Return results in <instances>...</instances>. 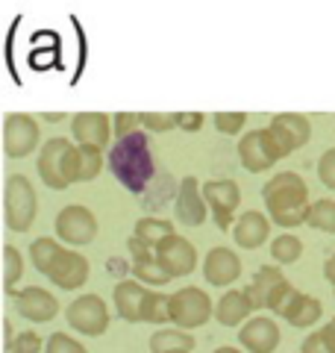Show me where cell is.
Masks as SVG:
<instances>
[{
    "label": "cell",
    "instance_id": "6da1fadb",
    "mask_svg": "<svg viewBox=\"0 0 335 353\" xmlns=\"http://www.w3.org/2000/svg\"><path fill=\"white\" fill-rule=\"evenodd\" d=\"M262 201L267 209V218L276 227H300V224H306L312 212L309 185L297 171L274 174L262 185Z\"/></svg>",
    "mask_w": 335,
    "mask_h": 353
},
{
    "label": "cell",
    "instance_id": "7a4b0ae2",
    "mask_svg": "<svg viewBox=\"0 0 335 353\" xmlns=\"http://www.w3.org/2000/svg\"><path fill=\"white\" fill-rule=\"evenodd\" d=\"M112 171L130 192H141L144 183L153 174V162L148 157V136L144 132H132L127 139H118V145L109 153Z\"/></svg>",
    "mask_w": 335,
    "mask_h": 353
},
{
    "label": "cell",
    "instance_id": "3957f363",
    "mask_svg": "<svg viewBox=\"0 0 335 353\" xmlns=\"http://www.w3.org/2000/svg\"><path fill=\"white\" fill-rule=\"evenodd\" d=\"M39 197L24 174H9L3 185V218L12 233H27L36 221Z\"/></svg>",
    "mask_w": 335,
    "mask_h": 353
},
{
    "label": "cell",
    "instance_id": "277c9868",
    "mask_svg": "<svg viewBox=\"0 0 335 353\" xmlns=\"http://www.w3.org/2000/svg\"><path fill=\"white\" fill-rule=\"evenodd\" d=\"M279 159H285V157H283V150H279V145H276L271 127L244 132V136L238 139V162L244 165V171L259 174V171L274 168Z\"/></svg>",
    "mask_w": 335,
    "mask_h": 353
},
{
    "label": "cell",
    "instance_id": "5b68a950",
    "mask_svg": "<svg viewBox=\"0 0 335 353\" xmlns=\"http://www.w3.org/2000/svg\"><path fill=\"white\" fill-rule=\"evenodd\" d=\"M56 227V239L65 241V245H74V248H83V245H92L100 233V224L94 212L83 203H71L59 209V215L53 221Z\"/></svg>",
    "mask_w": 335,
    "mask_h": 353
},
{
    "label": "cell",
    "instance_id": "8992f818",
    "mask_svg": "<svg viewBox=\"0 0 335 353\" xmlns=\"http://www.w3.org/2000/svg\"><path fill=\"white\" fill-rule=\"evenodd\" d=\"M212 297L197 289V285H185V289L171 294V324L180 330H197L212 318Z\"/></svg>",
    "mask_w": 335,
    "mask_h": 353
},
{
    "label": "cell",
    "instance_id": "52a82bcc",
    "mask_svg": "<svg viewBox=\"0 0 335 353\" xmlns=\"http://www.w3.org/2000/svg\"><path fill=\"white\" fill-rule=\"evenodd\" d=\"M65 321L83 336H103L109 330V306L97 294H80L65 309Z\"/></svg>",
    "mask_w": 335,
    "mask_h": 353
},
{
    "label": "cell",
    "instance_id": "ba28073f",
    "mask_svg": "<svg viewBox=\"0 0 335 353\" xmlns=\"http://www.w3.org/2000/svg\"><path fill=\"white\" fill-rule=\"evenodd\" d=\"M39 148V121L27 112H9L3 118V153L9 159H24Z\"/></svg>",
    "mask_w": 335,
    "mask_h": 353
},
{
    "label": "cell",
    "instance_id": "9c48e42d",
    "mask_svg": "<svg viewBox=\"0 0 335 353\" xmlns=\"http://www.w3.org/2000/svg\"><path fill=\"white\" fill-rule=\"evenodd\" d=\"M203 197L212 209V218L221 230H232L236 227V209L241 203V189L232 180H209L203 185Z\"/></svg>",
    "mask_w": 335,
    "mask_h": 353
},
{
    "label": "cell",
    "instance_id": "30bf717a",
    "mask_svg": "<svg viewBox=\"0 0 335 353\" xmlns=\"http://www.w3.org/2000/svg\"><path fill=\"white\" fill-rule=\"evenodd\" d=\"M71 141L62 139V136H53L41 145L39 150V159H36V168H39V176L41 183L48 185L53 192H65L68 189V180H65V153H68Z\"/></svg>",
    "mask_w": 335,
    "mask_h": 353
},
{
    "label": "cell",
    "instance_id": "8fae6325",
    "mask_svg": "<svg viewBox=\"0 0 335 353\" xmlns=\"http://www.w3.org/2000/svg\"><path fill=\"white\" fill-rule=\"evenodd\" d=\"M12 303H15V312L24 318V321L32 324H48L59 312V301L41 285H24V289H15L12 292Z\"/></svg>",
    "mask_w": 335,
    "mask_h": 353
},
{
    "label": "cell",
    "instance_id": "7c38bea8",
    "mask_svg": "<svg viewBox=\"0 0 335 353\" xmlns=\"http://www.w3.org/2000/svg\"><path fill=\"white\" fill-rule=\"evenodd\" d=\"M267 127H271L276 145H279V150H283V157H292L294 150L306 148L309 139H312V124H309V118H306V115H297V112L274 115Z\"/></svg>",
    "mask_w": 335,
    "mask_h": 353
},
{
    "label": "cell",
    "instance_id": "4fadbf2b",
    "mask_svg": "<svg viewBox=\"0 0 335 353\" xmlns=\"http://www.w3.org/2000/svg\"><path fill=\"white\" fill-rule=\"evenodd\" d=\"M174 212H176V221L185 227H200L206 221L209 203L197 176H183L180 180V189H176V197H174Z\"/></svg>",
    "mask_w": 335,
    "mask_h": 353
},
{
    "label": "cell",
    "instance_id": "5bb4252c",
    "mask_svg": "<svg viewBox=\"0 0 335 353\" xmlns=\"http://www.w3.org/2000/svg\"><path fill=\"white\" fill-rule=\"evenodd\" d=\"M88 271H92V265H88V259L83 256V253L65 248L59 253V259L53 262V268L48 271V280L56 285V289L74 292V289H83L85 285Z\"/></svg>",
    "mask_w": 335,
    "mask_h": 353
},
{
    "label": "cell",
    "instance_id": "9a60e30c",
    "mask_svg": "<svg viewBox=\"0 0 335 353\" xmlns=\"http://www.w3.org/2000/svg\"><path fill=\"white\" fill-rule=\"evenodd\" d=\"M112 118L106 112H77L71 118V136L77 145L103 150L112 139Z\"/></svg>",
    "mask_w": 335,
    "mask_h": 353
},
{
    "label": "cell",
    "instance_id": "2e32d148",
    "mask_svg": "<svg viewBox=\"0 0 335 353\" xmlns=\"http://www.w3.org/2000/svg\"><path fill=\"white\" fill-rule=\"evenodd\" d=\"M156 256H159V262L168 268L171 277H185V274H192L197 268V248L176 233L156 248Z\"/></svg>",
    "mask_w": 335,
    "mask_h": 353
},
{
    "label": "cell",
    "instance_id": "e0dca14e",
    "mask_svg": "<svg viewBox=\"0 0 335 353\" xmlns=\"http://www.w3.org/2000/svg\"><path fill=\"white\" fill-rule=\"evenodd\" d=\"M103 171V150L71 145L65 153V180L68 183H92Z\"/></svg>",
    "mask_w": 335,
    "mask_h": 353
},
{
    "label": "cell",
    "instance_id": "ac0fdd59",
    "mask_svg": "<svg viewBox=\"0 0 335 353\" xmlns=\"http://www.w3.org/2000/svg\"><path fill=\"white\" fill-rule=\"evenodd\" d=\"M203 277L206 283L218 285V289H227L241 277V259L236 250L230 248H212L203 259Z\"/></svg>",
    "mask_w": 335,
    "mask_h": 353
},
{
    "label": "cell",
    "instance_id": "d6986e66",
    "mask_svg": "<svg viewBox=\"0 0 335 353\" xmlns=\"http://www.w3.org/2000/svg\"><path fill=\"white\" fill-rule=\"evenodd\" d=\"M238 345L250 353H274L279 345V327L274 318L253 315L247 324L238 330Z\"/></svg>",
    "mask_w": 335,
    "mask_h": 353
},
{
    "label": "cell",
    "instance_id": "ffe728a7",
    "mask_svg": "<svg viewBox=\"0 0 335 353\" xmlns=\"http://www.w3.org/2000/svg\"><path fill=\"white\" fill-rule=\"evenodd\" d=\"M256 312V306L250 301V294L247 289H230V292H223L218 297V303H215V321L223 324V327H244L253 318ZM259 315V312H256Z\"/></svg>",
    "mask_w": 335,
    "mask_h": 353
},
{
    "label": "cell",
    "instance_id": "44dd1931",
    "mask_svg": "<svg viewBox=\"0 0 335 353\" xmlns=\"http://www.w3.org/2000/svg\"><path fill=\"white\" fill-rule=\"evenodd\" d=\"M148 294H150V289H144V283H139V280H118L115 292H112V303H115L118 318L139 324L141 321V306H144V301H148Z\"/></svg>",
    "mask_w": 335,
    "mask_h": 353
},
{
    "label": "cell",
    "instance_id": "7402d4cb",
    "mask_svg": "<svg viewBox=\"0 0 335 353\" xmlns=\"http://www.w3.org/2000/svg\"><path fill=\"white\" fill-rule=\"evenodd\" d=\"M271 236V218L259 209H247V212H241L236 227H232V239H236V245L244 248V250H253L259 248L262 241H267Z\"/></svg>",
    "mask_w": 335,
    "mask_h": 353
},
{
    "label": "cell",
    "instance_id": "603a6c76",
    "mask_svg": "<svg viewBox=\"0 0 335 353\" xmlns=\"http://www.w3.org/2000/svg\"><path fill=\"white\" fill-rule=\"evenodd\" d=\"M285 283H288L285 274H283V268H276V265H262V268H256L253 283L247 285V294L256 306V312H259V309H267L271 297L283 289Z\"/></svg>",
    "mask_w": 335,
    "mask_h": 353
},
{
    "label": "cell",
    "instance_id": "cb8c5ba5",
    "mask_svg": "<svg viewBox=\"0 0 335 353\" xmlns=\"http://www.w3.org/2000/svg\"><path fill=\"white\" fill-rule=\"evenodd\" d=\"M279 318H283V321H288L292 327H297V330H306V327L318 324L321 318H323V306H321L318 297L303 294V292L297 289L294 297L285 303L283 312H279Z\"/></svg>",
    "mask_w": 335,
    "mask_h": 353
},
{
    "label": "cell",
    "instance_id": "d4e9b609",
    "mask_svg": "<svg viewBox=\"0 0 335 353\" xmlns=\"http://www.w3.org/2000/svg\"><path fill=\"white\" fill-rule=\"evenodd\" d=\"M194 336L188 330H156L150 336V353H174V350H194Z\"/></svg>",
    "mask_w": 335,
    "mask_h": 353
},
{
    "label": "cell",
    "instance_id": "484cf974",
    "mask_svg": "<svg viewBox=\"0 0 335 353\" xmlns=\"http://www.w3.org/2000/svg\"><path fill=\"white\" fill-rule=\"evenodd\" d=\"M132 236L141 239L144 245H150V248H159L165 239H171L174 236V224L171 221H165V218H139L136 221V230H132Z\"/></svg>",
    "mask_w": 335,
    "mask_h": 353
},
{
    "label": "cell",
    "instance_id": "4316f807",
    "mask_svg": "<svg viewBox=\"0 0 335 353\" xmlns=\"http://www.w3.org/2000/svg\"><path fill=\"white\" fill-rule=\"evenodd\" d=\"M65 248L59 245L56 239H50V236H44V239H36L30 245V262L36 265V271L39 274H44L48 277V271L53 268V262L59 259V253H62Z\"/></svg>",
    "mask_w": 335,
    "mask_h": 353
},
{
    "label": "cell",
    "instance_id": "83f0119b",
    "mask_svg": "<svg viewBox=\"0 0 335 353\" xmlns=\"http://www.w3.org/2000/svg\"><path fill=\"white\" fill-rule=\"evenodd\" d=\"M132 277H136L139 283H144V285H165V283H171L174 277L168 274V268L159 262V256H144V259H139V262H132Z\"/></svg>",
    "mask_w": 335,
    "mask_h": 353
},
{
    "label": "cell",
    "instance_id": "f1b7e54d",
    "mask_svg": "<svg viewBox=\"0 0 335 353\" xmlns=\"http://www.w3.org/2000/svg\"><path fill=\"white\" fill-rule=\"evenodd\" d=\"M165 321H171V294L150 289L148 301L141 306V324H165Z\"/></svg>",
    "mask_w": 335,
    "mask_h": 353
},
{
    "label": "cell",
    "instance_id": "f546056e",
    "mask_svg": "<svg viewBox=\"0 0 335 353\" xmlns=\"http://www.w3.org/2000/svg\"><path fill=\"white\" fill-rule=\"evenodd\" d=\"M271 256L276 265H292L303 256V241H300L294 233H283L271 241Z\"/></svg>",
    "mask_w": 335,
    "mask_h": 353
},
{
    "label": "cell",
    "instance_id": "4dcf8cb0",
    "mask_svg": "<svg viewBox=\"0 0 335 353\" xmlns=\"http://www.w3.org/2000/svg\"><path fill=\"white\" fill-rule=\"evenodd\" d=\"M306 224L318 233H335V201L332 197H321V201L312 203V212Z\"/></svg>",
    "mask_w": 335,
    "mask_h": 353
},
{
    "label": "cell",
    "instance_id": "1f68e13d",
    "mask_svg": "<svg viewBox=\"0 0 335 353\" xmlns=\"http://www.w3.org/2000/svg\"><path fill=\"white\" fill-rule=\"evenodd\" d=\"M21 277H24V256L15 245H3V285L9 294L15 292Z\"/></svg>",
    "mask_w": 335,
    "mask_h": 353
},
{
    "label": "cell",
    "instance_id": "d6a6232c",
    "mask_svg": "<svg viewBox=\"0 0 335 353\" xmlns=\"http://www.w3.org/2000/svg\"><path fill=\"white\" fill-rule=\"evenodd\" d=\"M212 124H215V130L223 132V136H236V132H241V127L247 124V115L244 112H215L212 115Z\"/></svg>",
    "mask_w": 335,
    "mask_h": 353
},
{
    "label": "cell",
    "instance_id": "836d02e7",
    "mask_svg": "<svg viewBox=\"0 0 335 353\" xmlns=\"http://www.w3.org/2000/svg\"><path fill=\"white\" fill-rule=\"evenodd\" d=\"M44 353H88V350L68 333H53L44 341Z\"/></svg>",
    "mask_w": 335,
    "mask_h": 353
},
{
    "label": "cell",
    "instance_id": "e575fe53",
    "mask_svg": "<svg viewBox=\"0 0 335 353\" xmlns=\"http://www.w3.org/2000/svg\"><path fill=\"white\" fill-rule=\"evenodd\" d=\"M141 127L150 132H168L180 124H176V112H141Z\"/></svg>",
    "mask_w": 335,
    "mask_h": 353
},
{
    "label": "cell",
    "instance_id": "d590c367",
    "mask_svg": "<svg viewBox=\"0 0 335 353\" xmlns=\"http://www.w3.org/2000/svg\"><path fill=\"white\" fill-rule=\"evenodd\" d=\"M6 353H44V339L36 333V330H24V333H18L12 347Z\"/></svg>",
    "mask_w": 335,
    "mask_h": 353
},
{
    "label": "cell",
    "instance_id": "8d00e7d4",
    "mask_svg": "<svg viewBox=\"0 0 335 353\" xmlns=\"http://www.w3.org/2000/svg\"><path fill=\"white\" fill-rule=\"evenodd\" d=\"M141 127V112H115L112 115V130L118 139H127L132 132H139Z\"/></svg>",
    "mask_w": 335,
    "mask_h": 353
},
{
    "label": "cell",
    "instance_id": "74e56055",
    "mask_svg": "<svg viewBox=\"0 0 335 353\" xmlns=\"http://www.w3.org/2000/svg\"><path fill=\"white\" fill-rule=\"evenodd\" d=\"M318 176H321V183L327 185V189L335 192V148L321 153V159H318Z\"/></svg>",
    "mask_w": 335,
    "mask_h": 353
},
{
    "label": "cell",
    "instance_id": "f35d334b",
    "mask_svg": "<svg viewBox=\"0 0 335 353\" xmlns=\"http://www.w3.org/2000/svg\"><path fill=\"white\" fill-rule=\"evenodd\" d=\"M300 353H332L329 345H327V339H323V333L318 330V333H309L306 341L300 345Z\"/></svg>",
    "mask_w": 335,
    "mask_h": 353
},
{
    "label": "cell",
    "instance_id": "ab89813d",
    "mask_svg": "<svg viewBox=\"0 0 335 353\" xmlns=\"http://www.w3.org/2000/svg\"><path fill=\"white\" fill-rule=\"evenodd\" d=\"M203 121H206L203 112H176V124H180V130H185V132H197L203 127Z\"/></svg>",
    "mask_w": 335,
    "mask_h": 353
},
{
    "label": "cell",
    "instance_id": "60d3db41",
    "mask_svg": "<svg viewBox=\"0 0 335 353\" xmlns=\"http://www.w3.org/2000/svg\"><path fill=\"white\" fill-rule=\"evenodd\" d=\"M127 250H130L132 262H139V259H144V256H153V253H156V248L144 245V241H141V239H136V236H130V241H127Z\"/></svg>",
    "mask_w": 335,
    "mask_h": 353
},
{
    "label": "cell",
    "instance_id": "b9f144b4",
    "mask_svg": "<svg viewBox=\"0 0 335 353\" xmlns=\"http://www.w3.org/2000/svg\"><path fill=\"white\" fill-rule=\"evenodd\" d=\"M321 333H323V339H327V345H329V350L335 353V318H329L327 324L321 327Z\"/></svg>",
    "mask_w": 335,
    "mask_h": 353
},
{
    "label": "cell",
    "instance_id": "7bdbcfd3",
    "mask_svg": "<svg viewBox=\"0 0 335 353\" xmlns=\"http://www.w3.org/2000/svg\"><path fill=\"white\" fill-rule=\"evenodd\" d=\"M323 277H327L329 285H335V253H332L327 262H323Z\"/></svg>",
    "mask_w": 335,
    "mask_h": 353
},
{
    "label": "cell",
    "instance_id": "ee69618b",
    "mask_svg": "<svg viewBox=\"0 0 335 353\" xmlns=\"http://www.w3.org/2000/svg\"><path fill=\"white\" fill-rule=\"evenodd\" d=\"M212 353H241L238 347H232V345H221V347H215Z\"/></svg>",
    "mask_w": 335,
    "mask_h": 353
},
{
    "label": "cell",
    "instance_id": "f6af8a7d",
    "mask_svg": "<svg viewBox=\"0 0 335 353\" xmlns=\"http://www.w3.org/2000/svg\"><path fill=\"white\" fill-rule=\"evenodd\" d=\"M174 353H192V350H174Z\"/></svg>",
    "mask_w": 335,
    "mask_h": 353
},
{
    "label": "cell",
    "instance_id": "bcb514c9",
    "mask_svg": "<svg viewBox=\"0 0 335 353\" xmlns=\"http://www.w3.org/2000/svg\"><path fill=\"white\" fill-rule=\"evenodd\" d=\"M332 294H335V285H332Z\"/></svg>",
    "mask_w": 335,
    "mask_h": 353
}]
</instances>
